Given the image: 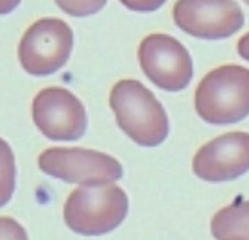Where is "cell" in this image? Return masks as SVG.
<instances>
[{
    "mask_svg": "<svg viewBox=\"0 0 249 240\" xmlns=\"http://www.w3.org/2000/svg\"><path fill=\"white\" fill-rule=\"evenodd\" d=\"M122 131L142 147H158L169 137V117L154 93L136 79H122L109 93Z\"/></svg>",
    "mask_w": 249,
    "mask_h": 240,
    "instance_id": "1",
    "label": "cell"
},
{
    "mask_svg": "<svg viewBox=\"0 0 249 240\" xmlns=\"http://www.w3.org/2000/svg\"><path fill=\"white\" fill-rule=\"evenodd\" d=\"M129 199L117 185H81L63 206L65 224L77 235L101 237L124 223Z\"/></svg>",
    "mask_w": 249,
    "mask_h": 240,
    "instance_id": "2",
    "label": "cell"
},
{
    "mask_svg": "<svg viewBox=\"0 0 249 240\" xmlns=\"http://www.w3.org/2000/svg\"><path fill=\"white\" fill-rule=\"evenodd\" d=\"M196 111L208 124H237L249 115V69L224 65L204 75L196 90Z\"/></svg>",
    "mask_w": 249,
    "mask_h": 240,
    "instance_id": "3",
    "label": "cell"
},
{
    "mask_svg": "<svg viewBox=\"0 0 249 240\" xmlns=\"http://www.w3.org/2000/svg\"><path fill=\"white\" fill-rule=\"evenodd\" d=\"M74 49V33L59 18H41L23 33L18 45L22 69L34 77H47L61 70Z\"/></svg>",
    "mask_w": 249,
    "mask_h": 240,
    "instance_id": "4",
    "label": "cell"
},
{
    "mask_svg": "<svg viewBox=\"0 0 249 240\" xmlns=\"http://www.w3.org/2000/svg\"><path fill=\"white\" fill-rule=\"evenodd\" d=\"M38 167L47 176L77 185H109L124 176L117 158L81 147H51L38 158Z\"/></svg>",
    "mask_w": 249,
    "mask_h": 240,
    "instance_id": "5",
    "label": "cell"
},
{
    "mask_svg": "<svg viewBox=\"0 0 249 240\" xmlns=\"http://www.w3.org/2000/svg\"><path fill=\"white\" fill-rule=\"evenodd\" d=\"M138 61L143 74L163 92H181L194 75L192 57L181 41L163 33H154L142 40Z\"/></svg>",
    "mask_w": 249,
    "mask_h": 240,
    "instance_id": "6",
    "label": "cell"
},
{
    "mask_svg": "<svg viewBox=\"0 0 249 240\" xmlns=\"http://www.w3.org/2000/svg\"><path fill=\"white\" fill-rule=\"evenodd\" d=\"M174 23L203 40H224L244 27V11L235 0H178Z\"/></svg>",
    "mask_w": 249,
    "mask_h": 240,
    "instance_id": "7",
    "label": "cell"
},
{
    "mask_svg": "<svg viewBox=\"0 0 249 240\" xmlns=\"http://www.w3.org/2000/svg\"><path fill=\"white\" fill-rule=\"evenodd\" d=\"M33 120L49 140L72 142L86 133V109L79 99L67 88L51 86L33 99Z\"/></svg>",
    "mask_w": 249,
    "mask_h": 240,
    "instance_id": "8",
    "label": "cell"
},
{
    "mask_svg": "<svg viewBox=\"0 0 249 240\" xmlns=\"http://www.w3.org/2000/svg\"><path fill=\"white\" fill-rule=\"evenodd\" d=\"M192 171L203 181H233L249 171V133H226L204 143L192 160Z\"/></svg>",
    "mask_w": 249,
    "mask_h": 240,
    "instance_id": "9",
    "label": "cell"
},
{
    "mask_svg": "<svg viewBox=\"0 0 249 240\" xmlns=\"http://www.w3.org/2000/svg\"><path fill=\"white\" fill-rule=\"evenodd\" d=\"M212 235L217 240H249V201L219 210L212 219Z\"/></svg>",
    "mask_w": 249,
    "mask_h": 240,
    "instance_id": "10",
    "label": "cell"
},
{
    "mask_svg": "<svg viewBox=\"0 0 249 240\" xmlns=\"http://www.w3.org/2000/svg\"><path fill=\"white\" fill-rule=\"evenodd\" d=\"M17 189V163L11 145L0 138V208L11 201Z\"/></svg>",
    "mask_w": 249,
    "mask_h": 240,
    "instance_id": "11",
    "label": "cell"
},
{
    "mask_svg": "<svg viewBox=\"0 0 249 240\" xmlns=\"http://www.w3.org/2000/svg\"><path fill=\"white\" fill-rule=\"evenodd\" d=\"M108 0H56L61 11H65L70 17L75 18H85L91 17L106 6Z\"/></svg>",
    "mask_w": 249,
    "mask_h": 240,
    "instance_id": "12",
    "label": "cell"
},
{
    "mask_svg": "<svg viewBox=\"0 0 249 240\" xmlns=\"http://www.w3.org/2000/svg\"><path fill=\"white\" fill-rule=\"evenodd\" d=\"M0 240H29V235L15 219L0 217Z\"/></svg>",
    "mask_w": 249,
    "mask_h": 240,
    "instance_id": "13",
    "label": "cell"
},
{
    "mask_svg": "<svg viewBox=\"0 0 249 240\" xmlns=\"http://www.w3.org/2000/svg\"><path fill=\"white\" fill-rule=\"evenodd\" d=\"M167 0H120V4L125 6L131 11H138V13H151L156 11L163 6Z\"/></svg>",
    "mask_w": 249,
    "mask_h": 240,
    "instance_id": "14",
    "label": "cell"
},
{
    "mask_svg": "<svg viewBox=\"0 0 249 240\" xmlns=\"http://www.w3.org/2000/svg\"><path fill=\"white\" fill-rule=\"evenodd\" d=\"M237 51H238V56L244 57L246 61H249V33L248 34H244L242 38L238 40Z\"/></svg>",
    "mask_w": 249,
    "mask_h": 240,
    "instance_id": "15",
    "label": "cell"
},
{
    "mask_svg": "<svg viewBox=\"0 0 249 240\" xmlns=\"http://www.w3.org/2000/svg\"><path fill=\"white\" fill-rule=\"evenodd\" d=\"M22 0H0V15H9L20 6Z\"/></svg>",
    "mask_w": 249,
    "mask_h": 240,
    "instance_id": "16",
    "label": "cell"
},
{
    "mask_svg": "<svg viewBox=\"0 0 249 240\" xmlns=\"http://www.w3.org/2000/svg\"><path fill=\"white\" fill-rule=\"evenodd\" d=\"M244 2H246V4H248V6H249V0H244Z\"/></svg>",
    "mask_w": 249,
    "mask_h": 240,
    "instance_id": "17",
    "label": "cell"
}]
</instances>
